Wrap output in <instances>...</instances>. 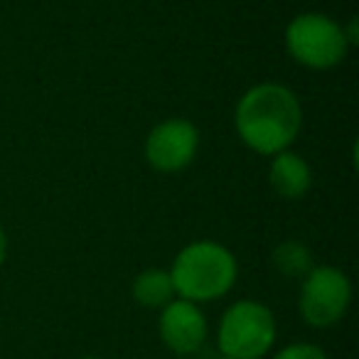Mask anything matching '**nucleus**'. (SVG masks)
<instances>
[{
  "mask_svg": "<svg viewBox=\"0 0 359 359\" xmlns=\"http://www.w3.org/2000/svg\"><path fill=\"white\" fill-rule=\"evenodd\" d=\"M241 143L259 155L283 153L303 128V109L288 86L264 81L246 91L234 111Z\"/></svg>",
  "mask_w": 359,
  "mask_h": 359,
  "instance_id": "1",
  "label": "nucleus"
},
{
  "mask_svg": "<svg viewBox=\"0 0 359 359\" xmlns=\"http://www.w3.org/2000/svg\"><path fill=\"white\" fill-rule=\"evenodd\" d=\"M239 264L234 254L219 241H192L175 256L170 266V278L175 295L190 303H212L234 288Z\"/></svg>",
  "mask_w": 359,
  "mask_h": 359,
  "instance_id": "2",
  "label": "nucleus"
},
{
  "mask_svg": "<svg viewBox=\"0 0 359 359\" xmlns=\"http://www.w3.org/2000/svg\"><path fill=\"white\" fill-rule=\"evenodd\" d=\"M278 325L269 305L236 300L224 310L217 327V347L229 359H261L273 349Z\"/></svg>",
  "mask_w": 359,
  "mask_h": 359,
  "instance_id": "3",
  "label": "nucleus"
},
{
  "mask_svg": "<svg viewBox=\"0 0 359 359\" xmlns=\"http://www.w3.org/2000/svg\"><path fill=\"white\" fill-rule=\"evenodd\" d=\"M349 35L323 13H300L285 27V47L308 69H332L347 57Z\"/></svg>",
  "mask_w": 359,
  "mask_h": 359,
  "instance_id": "4",
  "label": "nucleus"
},
{
  "mask_svg": "<svg viewBox=\"0 0 359 359\" xmlns=\"http://www.w3.org/2000/svg\"><path fill=\"white\" fill-rule=\"evenodd\" d=\"M352 303V283L334 266H313L300 283L298 310L310 327L327 330L347 315Z\"/></svg>",
  "mask_w": 359,
  "mask_h": 359,
  "instance_id": "5",
  "label": "nucleus"
},
{
  "mask_svg": "<svg viewBox=\"0 0 359 359\" xmlns=\"http://www.w3.org/2000/svg\"><path fill=\"white\" fill-rule=\"evenodd\" d=\"M200 133L187 118H168L158 123L145 138V160L158 172H180L195 160Z\"/></svg>",
  "mask_w": 359,
  "mask_h": 359,
  "instance_id": "6",
  "label": "nucleus"
},
{
  "mask_svg": "<svg viewBox=\"0 0 359 359\" xmlns=\"http://www.w3.org/2000/svg\"><path fill=\"white\" fill-rule=\"evenodd\" d=\"M207 315L202 308L190 300L175 298L160 310L158 334L165 342V347L175 354H195L207 342Z\"/></svg>",
  "mask_w": 359,
  "mask_h": 359,
  "instance_id": "7",
  "label": "nucleus"
},
{
  "mask_svg": "<svg viewBox=\"0 0 359 359\" xmlns=\"http://www.w3.org/2000/svg\"><path fill=\"white\" fill-rule=\"evenodd\" d=\"M269 182L276 195L283 200H300L308 195L310 185H313V170H310L308 160L300 158L298 153L283 150V153L271 155Z\"/></svg>",
  "mask_w": 359,
  "mask_h": 359,
  "instance_id": "8",
  "label": "nucleus"
},
{
  "mask_svg": "<svg viewBox=\"0 0 359 359\" xmlns=\"http://www.w3.org/2000/svg\"><path fill=\"white\" fill-rule=\"evenodd\" d=\"M133 300L143 308L150 310H163L168 303H172L177 295H175V285L170 278V271L165 269H145L135 276L133 280Z\"/></svg>",
  "mask_w": 359,
  "mask_h": 359,
  "instance_id": "9",
  "label": "nucleus"
},
{
  "mask_svg": "<svg viewBox=\"0 0 359 359\" xmlns=\"http://www.w3.org/2000/svg\"><path fill=\"white\" fill-rule=\"evenodd\" d=\"M273 266L288 278H305L313 271V254L300 241H283L273 249Z\"/></svg>",
  "mask_w": 359,
  "mask_h": 359,
  "instance_id": "10",
  "label": "nucleus"
},
{
  "mask_svg": "<svg viewBox=\"0 0 359 359\" xmlns=\"http://www.w3.org/2000/svg\"><path fill=\"white\" fill-rule=\"evenodd\" d=\"M273 359H330L323 347L313 342H290L273 354Z\"/></svg>",
  "mask_w": 359,
  "mask_h": 359,
  "instance_id": "11",
  "label": "nucleus"
},
{
  "mask_svg": "<svg viewBox=\"0 0 359 359\" xmlns=\"http://www.w3.org/2000/svg\"><path fill=\"white\" fill-rule=\"evenodd\" d=\"M8 259V236H6V229L0 226V266L6 264Z\"/></svg>",
  "mask_w": 359,
  "mask_h": 359,
  "instance_id": "12",
  "label": "nucleus"
},
{
  "mask_svg": "<svg viewBox=\"0 0 359 359\" xmlns=\"http://www.w3.org/2000/svg\"><path fill=\"white\" fill-rule=\"evenodd\" d=\"M79 359H104V357H94V354H91V357H79Z\"/></svg>",
  "mask_w": 359,
  "mask_h": 359,
  "instance_id": "13",
  "label": "nucleus"
},
{
  "mask_svg": "<svg viewBox=\"0 0 359 359\" xmlns=\"http://www.w3.org/2000/svg\"><path fill=\"white\" fill-rule=\"evenodd\" d=\"M215 359H229V357H224V354H219V357H215Z\"/></svg>",
  "mask_w": 359,
  "mask_h": 359,
  "instance_id": "14",
  "label": "nucleus"
},
{
  "mask_svg": "<svg viewBox=\"0 0 359 359\" xmlns=\"http://www.w3.org/2000/svg\"><path fill=\"white\" fill-rule=\"evenodd\" d=\"M133 359H140V357H133Z\"/></svg>",
  "mask_w": 359,
  "mask_h": 359,
  "instance_id": "15",
  "label": "nucleus"
}]
</instances>
